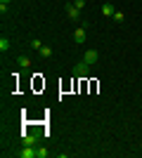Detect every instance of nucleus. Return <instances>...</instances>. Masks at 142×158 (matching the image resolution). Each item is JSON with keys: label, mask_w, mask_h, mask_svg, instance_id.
<instances>
[{"label": "nucleus", "mask_w": 142, "mask_h": 158, "mask_svg": "<svg viewBox=\"0 0 142 158\" xmlns=\"http://www.w3.org/2000/svg\"><path fill=\"white\" fill-rule=\"evenodd\" d=\"M90 71H93V66L88 64V61H78V64H74V69H71V73H74L76 78H88L90 76Z\"/></svg>", "instance_id": "obj_1"}, {"label": "nucleus", "mask_w": 142, "mask_h": 158, "mask_svg": "<svg viewBox=\"0 0 142 158\" xmlns=\"http://www.w3.org/2000/svg\"><path fill=\"white\" fill-rule=\"evenodd\" d=\"M88 40V28H85V24H81V26H76V31H74V43L76 45H83Z\"/></svg>", "instance_id": "obj_2"}, {"label": "nucleus", "mask_w": 142, "mask_h": 158, "mask_svg": "<svg viewBox=\"0 0 142 158\" xmlns=\"http://www.w3.org/2000/svg\"><path fill=\"white\" fill-rule=\"evenodd\" d=\"M81 59H83V61H88L90 66H95V64H97V59H100V52H97L95 47H90V50H85V52H83Z\"/></svg>", "instance_id": "obj_3"}, {"label": "nucleus", "mask_w": 142, "mask_h": 158, "mask_svg": "<svg viewBox=\"0 0 142 158\" xmlns=\"http://www.w3.org/2000/svg\"><path fill=\"white\" fill-rule=\"evenodd\" d=\"M17 156L19 158H38V149H36V146L21 144V151H17Z\"/></svg>", "instance_id": "obj_4"}, {"label": "nucleus", "mask_w": 142, "mask_h": 158, "mask_svg": "<svg viewBox=\"0 0 142 158\" xmlns=\"http://www.w3.org/2000/svg\"><path fill=\"white\" fill-rule=\"evenodd\" d=\"M38 142H41V135H38V132H33V135H21V144H26V146H38Z\"/></svg>", "instance_id": "obj_5"}, {"label": "nucleus", "mask_w": 142, "mask_h": 158, "mask_svg": "<svg viewBox=\"0 0 142 158\" xmlns=\"http://www.w3.org/2000/svg\"><path fill=\"white\" fill-rule=\"evenodd\" d=\"M67 17L71 21H78V19H81V10L74 7V2H69V5H67Z\"/></svg>", "instance_id": "obj_6"}, {"label": "nucleus", "mask_w": 142, "mask_h": 158, "mask_svg": "<svg viewBox=\"0 0 142 158\" xmlns=\"http://www.w3.org/2000/svg\"><path fill=\"white\" fill-rule=\"evenodd\" d=\"M38 57H43V59H52V57H54V50L50 45H43L41 50H38Z\"/></svg>", "instance_id": "obj_7"}, {"label": "nucleus", "mask_w": 142, "mask_h": 158, "mask_svg": "<svg viewBox=\"0 0 142 158\" xmlns=\"http://www.w3.org/2000/svg\"><path fill=\"white\" fill-rule=\"evenodd\" d=\"M114 12H116V7L111 5V2H104V5H102V14H104V17H109V19H111V17H114Z\"/></svg>", "instance_id": "obj_8"}, {"label": "nucleus", "mask_w": 142, "mask_h": 158, "mask_svg": "<svg viewBox=\"0 0 142 158\" xmlns=\"http://www.w3.org/2000/svg\"><path fill=\"white\" fill-rule=\"evenodd\" d=\"M17 64H19L21 69H31V64H33V61H31V57H19V59H17Z\"/></svg>", "instance_id": "obj_9"}, {"label": "nucleus", "mask_w": 142, "mask_h": 158, "mask_svg": "<svg viewBox=\"0 0 142 158\" xmlns=\"http://www.w3.org/2000/svg\"><path fill=\"white\" fill-rule=\"evenodd\" d=\"M28 45H31V50H36V52H38V50L43 47V43H41V38H28Z\"/></svg>", "instance_id": "obj_10"}, {"label": "nucleus", "mask_w": 142, "mask_h": 158, "mask_svg": "<svg viewBox=\"0 0 142 158\" xmlns=\"http://www.w3.org/2000/svg\"><path fill=\"white\" fill-rule=\"evenodd\" d=\"M10 47H12V43H10V38H5V35H2V38H0V50H2V52H7Z\"/></svg>", "instance_id": "obj_11"}, {"label": "nucleus", "mask_w": 142, "mask_h": 158, "mask_svg": "<svg viewBox=\"0 0 142 158\" xmlns=\"http://www.w3.org/2000/svg\"><path fill=\"white\" fill-rule=\"evenodd\" d=\"M111 19H114L116 24H123V21H126V14H123L121 10H116V12H114V17H111Z\"/></svg>", "instance_id": "obj_12"}, {"label": "nucleus", "mask_w": 142, "mask_h": 158, "mask_svg": "<svg viewBox=\"0 0 142 158\" xmlns=\"http://www.w3.org/2000/svg\"><path fill=\"white\" fill-rule=\"evenodd\" d=\"M36 149H38V158H47V156H50V151H47V146H41V144H38Z\"/></svg>", "instance_id": "obj_13"}, {"label": "nucleus", "mask_w": 142, "mask_h": 158, "mask_svg": "<svg viewBox=\"0 0 142 158\" xmlns=\"http://www.w3.org/2000/svg\"><path fill=\"white\" fill-rule=\"evenodd\" d=\"M74 7H78V10H85V0H74Z\"/></svg>", "instance_id": "obj_14"}, {"label": "nucleus", "mask_w": 142, "mask_h": 158, "mask_svg": "<svg viewBox=\"0 0 142 158\" xmlns=\"http://www.w3.org/2000/svg\"><path fill=\"white\" fill-rule=\"evenodd\" d=\"M0 12L7 14V12H10V5H7V2H0Z\"/></svg>", "instance_id": "obj_15"}, {"label": "nucleus", "mask_w": 142, "mask_h": 158, "mask_svg": "<svg viewBox=\"0 0 142 158\" xmlns=\"http://www.w3.org/2000/svg\"><path fill=\"white\" fill-rule=\"evenodd\" d=\"M0 2H7V5H10V2H12V0H0Z\"/></svg>", "instance_id": "obj_16"}]
</instances>
